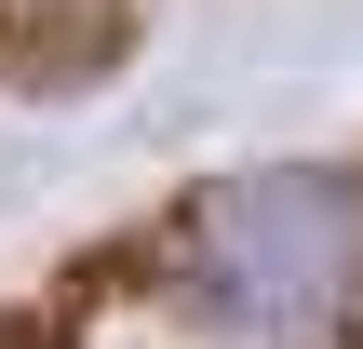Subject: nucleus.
Segmentation results:
<instances>
[{"label": "nucleus", "mask_w": 363, "mask_h": 349, "mask_svg": "<svg viewBox=\"0 0 363 349\" xmlns=\"http://www.w3.org/2000/svg\"><path fill=\"white\" fill-rule=\"evenodd\" d=\"M135 269H162L175 323L202 349H350V323H363V175H337V161L216 175L162 229H135Z\"/></svg>", "instance_id": "nucleus-1"}]
</instances>
